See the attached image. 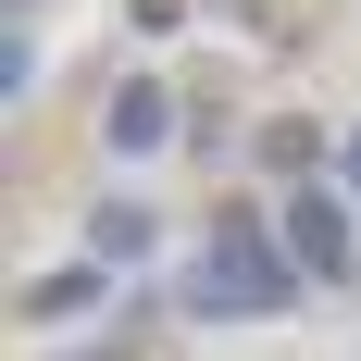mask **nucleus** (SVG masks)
<instances>
[{
	"instance_id": "1",
	"label": "nucleus",
	"mask_w": 361,
	"mask_h": 361,
	"mask_svg": "<svg viewBox=\"0 0 361 361\" xmlns=\"http://www.w3.org/2000/svg\"><path fill=\"white\" fill-rule=\"evenodd\" d=\"M299 287H312V274L287 262V237H274L262 212H224L212 237H200V262H187V287H175V299L200 312V324H274Z\"/></svg>"
},
{
	"instance_id": "2",
	"label": "nucleus",
	"mask_w": 361,
	"mask_h": 361,
	"mask_svg": "<svg viewBox=\"0 0 361 361\" xmlns=\"http://www.w3.org/2000/svg\"><path fill=\"white\" fill-rule=\"evenodd\" d=\"M274 237H287V262H299V274H324V287L349 274V212H336L324 187H287V212H274Z\"/></svg>"
},
{
	"instance_id": "3",
	"label": "nucleus",
	"mask_w": 361,
	"mask_h": 361,
	"mask_svg": "<svg viewBox=\"0 0 361 361\" xmlns=\"http://www.w3.org/2000/svg\"><path fill=\"white\" fill-rule=\"evenodd\" d=\"M162 137H175V87H162V75H125V87H112V149L149 162Z\"/></svg>"
},
{
	"instance_id": "4",
	"label": "nucleus",
	"mask_w": 361,
	"mask_h": 361,
	"mask_svg": "<svg viewBox=\"0 0 361 361\" xmlns=\"http://www.w3.org/2000/svg\"><path fill=\"white\" fill-rule=\"evenodd\" d=\"M100 287H112V262H63V274H37V287L13 299V312H25V324H75Z\"/></svg>"
},
{
	"instance_id": "5",
	"label": "nucleus",
	"mask_w": 361,
	"mask_h": 361,
	"mask_svg": "<svg viewBox=\"0 0 361 361\" xmlns=\"http://www.w3.org/2000/svg\"><path fill=\"white\" fill-rule=\"evenodd\" d=\"M149 237H162V224H149L137 200H100V212H87V250H100L112 274H125V262H149Z\"/></svg>"
},
{
	"instance_id": "6",
	"label": "nucleus",
	"mask_w": 361,
	"mask_h": 361,
	"mask_svg": "<svg viewBox=\"0 0 361 361\" xmlns=\"http://www.w3.org/2000/svg\"><path fill=\"white\" fill-rule=\"evenodd\" d=\"M37 87V37H25V13H13V25H0V100H25Z\"/></svg>"
},
{
	"instance_id": "7",
	"label": "nucleus",
	"mask_w": 361,
	"mask_h": 361,
	"mask_svg": "<svg viewBox=\"0 0 361 361\" xmlns=\"http://www.w3.org/2000/svg\"><path fill=\"white\" fill-rule=\"evenodd\" d=\"M336 175H349V187H361V125H349V149H336Z\"/></svg>"
},
{
	"instance_id": "8",
	"label": "nucleus",
	"mask_w": 361,
	"mask_h": 361,
	"mask_svg": "<svg viewBox=\"0 0 361 361\" xmlns=\"http://www.w3.org/2000/svg\"><path fill=\"white\" fill-rule=\"evenodd\" d=\"M87 361H125V349H87Z\"/></svg>"
},
{
	"instance_id": "9",
	"label": "nucleus",
	"mask_w": 361,
	"mask_h": 361,
	"mask_svg": "<svg viewBox=\"0 0 361 361\" xmlns=\"http://www.w3.org/2000/svg\"><path fill=\"white\" fill-rule=\"evenodd\" d=\"M13 13H25V0H13Z\"/></svg>"
}]
</instances>
